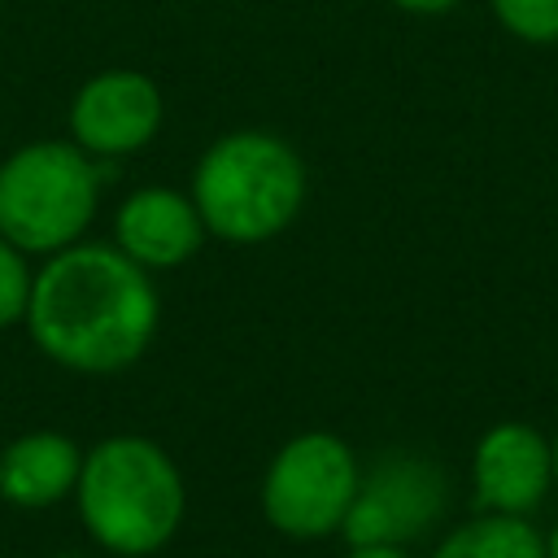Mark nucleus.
I'll use <instances>...</instances> for the list:
<instances>
[{
    "mask_svg": "<svg viewBox=\"0 0 558 558\" xmlns=\"http://www.w3.org/2000/svg\"><path fill=\"white\" fill-rule=\"evenodd\" d=\"M357 480V458L340 436L301 432L270 458L262 475V514L292 541H318L340 532Z\"/></svg>",
    "mask_w": 558,
    "mask_h": 558,
    "instance_id": "39448f33",
    "label": "nucleus"
},
{
    "mask_svg": "<svg viewBox=\"0 0 558 558\" xmlns=\"http://www.w3.org/2000/svg\"><path fill=\"white\" fill-rule=\"evenodd\" d=\"M192 201L209 235L227 244L275 240L305 201L296 148L270 131H227L192 170Z\"/></svg>",
    "mask_w": 558,
    "mask_h": 558,
    "instance_id": "7ed1b4c3",
    "label": "nucleus"
},
{
    "mask_svg": "<svg viewBox=\"0 0 558 558\" xmlns=\"http://www.w3.org/2000/svg\"><path fill=\"white\" fill-rule=\"evenodd\" d=\"M83 453L61 432H22L0 453V497L17 510H48L74 493Z\"/></svg>",
    "mask_w": 558,
    "mask_h": 558,
    "instance_id": "9d476101",
    "label": "nucleus"
},
{
    "mask_svg": "<svg viewBox=\"0 0 558 558\" xmlns=\"http://www.w3.org/2000/svg\"><path fill=\"white\" fill-rule=\"evenodd\" d=\"M497 17L523 39H558V0H493Z\"/></svg>",
    "mask_w": 558,
    "mask_h": 558,
    "instance_id": "ddd939ff",
    "label": "nucleus"
},
{
    "mask_svg": "<svg viewBox=\"0 0 558 558\" xmlns=\"http://www.w3.org/2000/svg\"><path fill=\"white\" fill-rule=\"evenodd\" d=\"M549 449L523 423L493 427L475 449V497L497 514H523L549 484Z\"/></svg>",
    "mask_w": 558,
    "mask_h": 558,
    "instance_id": "1a4fd4ad",
    "label": "nucleus"
},
{
    "mask_svg": "<svg viewBox=\"0 0 558 558\" xmlns=\"http://www.w3.org/2000/svg\"><path fill=\"white\" fill-rule=\"evenodd\" d=\"M440 497L445 484L432 462L414 453H388L366 480H357L340 532L349 536V545H397L440 514Z\"/></svg>",
    "mask_w": 558,
    "mask_h": 558,
    "instance_id": "423d86ee",
    "label": "nucleus"
},
{
    "mask_svg": "<svg viewBox=\"0 0 558 558\" xmlns=\"http://www.w3.org/2000/svg\"><path fill=\"white\" fill-rule=\"evenodd\" d=\"M100 201V161L74 140H35L0 161V235L22 253H61L83 240Z\"/></svg>",
    "mask_w": 558,
    "mask_h": 558,
    "instance_id": "20e7f679",
    "label": "nucleus"
},
{
    "mask_svg": "<svg viewBox=\"0 0 558 558\" xmlns=\"http://www.w3.org/2000/svg\"><path fill=\"white\" fill-rule=\"evenodd\" d=\"M161 92L140 70H100L70 100V140L87 157L140 153L161 131Z\"/></svg>",
    "mask_w": 558,
    "mask_h": 558,
    "instance_id": "0eeeda50",
    "label": "nucleus"
},
{
    "mask_svg": "<svg viewBox=\"0 0 558 558\" xmlns=\"http://www.w3.org/2000/svg\"><path fill=\"white\" fill-rule=\"evenodd\" d=\"M554 475H558V445H554Z\"/></svg>",
    "mask_w": 558,
    "mask_h": 558,
    "instance_id": "f3484780",
    "label": "nucleus"
},
{
    "mask_svg": "<svg viewBox=\"0 0 558 558\" xmlns=\"http://www.w3.org/2000/svg\"><path fill=\"white\" fill-rule=\"evenodd\" d=\"M205 235L209 231L201 222L196 201L174 187H161V183L131 192L113 214V244L131 262H140L148 275L183 266L201 248Z\"/></svg>",
    "mask_w": 558,
    "mask_h": 558,
    "instance_id": "6e6552de",
    "label": "nucleus"
},
{
    "mask_svg": "<svg viewBox=\"0 0 558 558\" xmlns=\"http://www.w3.org/2000/svg\"><path fill=\"white\" fill-rule=\"evenodd\" d=\"M57 558H87V554H57Z\"/></svg>",
    "mask_w": 558,
    "mask_h": 558,
    "instance_id": "a211bd4d",
    "label": "nucleus"
},
{
    "mask_svg": "<svg viewBox=\"0 0 558 558\" xmlns=\"http://www.w3.org/2000/svg\"><path fill=\"white\" fill-rule=\"evenodd\" d=\"M74 501L96 545L122 558H148L174 541L187 488L157 440L118 432L83 453Z\"/></svg>",
    "mask_w": 558,
    "mask_h": 558,
    "instance_id": "f03ea898",
    "label": "nucleus"
},
{
    "mask_svg": "<svg viewBox=\"0 0 558 558\" xmlns=\"http://www.w3.org/2000/svg\"><path fill=\"white\" fill-rule=\"evenodd\" d=\"M349 558H410V554H401L397 545H353Z\"/></svg>",
    "mask_w": 558,
    "mask_h": 558,
    "instance_id": "4468645a",
    "label": "nucleus"
},
{
    "mask_svg": "<svg viewBox=\"0 0 558 558\" xmlns=\"http://www.w3.org/2000/svg\"><path fill=\"white\" fill-rule=\"evenodd\" d=\"M31 283H35V270H31L26 253L0 235V327H13L26 318Z\"/></svg>",
    "mask_w": 558,
    "mask_h": 558,
    "instance_id": "f8f14e48",
    "label": "nucleus"
},
{
    "mask_svg": "<svg viewBox=\"0 0 558 558\" xmlns=\"http://www.w3.org/2000/svg\"><path fill=\"white\" fill-rule=\"evenodd\" d=\"M436 558H545L541 536L519 514H488L458 527Z\"/></svg>",
    "mask_w": 558,
    "mask_h": 558,
    "instance_id": "9b49d317",
    "label": "nucleus"
},
{
    "mask_svg": "<svg viewBox=\"0 0 558 558\" xmlns=\"http://www.w3.org/2000/svg\"><path fill=\"white\" fill-rule=\"evenodd\" d=\"M549 558H558V532L549 536Z\"/></svg>",
    "mask_w": 558,
    "mask_h": 558,
    "instance_id": "dca6fc26",
    "label": "nucleus"
},
{
    "mask_svg": "<svg viewBox=\"0 0 558 558\" xmlns=\"http://www.w3.org/2000/svg\"><path fill=\"white\" fill-rule=\"evenodd\" d=\"M161 318L157 288L118 244H70L35 270L26 331L78 375H118L144 357Z\"/></svg>",
    "mask_w": 558,
    "mask_h": 558,
    "instance_id": "f257e3e1",
    "label": "nucleus"
},
{
    "mask_svg": "<svg viewBox=\"0 0 558 558\" xmlns=\"http://www.w3.org/2000/svg\"><path fill=\"white\" fill-rule=\"evenodd\" d=\"M392 4H401V9H410V13H440V9H449L453 0H392Z\"/></svg>",
    "mask_w": 558,
    "mask_h": 558,
    "instance_id": "2eb2a0df",
    "label": "nucleus"
}]
</instances>
